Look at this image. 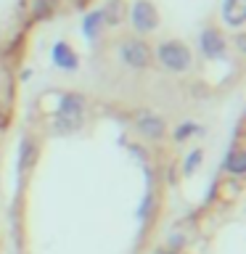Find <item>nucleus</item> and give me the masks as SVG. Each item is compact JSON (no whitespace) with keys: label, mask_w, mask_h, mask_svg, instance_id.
Instances as JSON below:
<instances>
[{"label":"nucleus","mask_w":246,"mask_h":254,"mask_svg":"<svg viewBox=\"0 0 246 254\" xmlns=\"http://www.w3.org/2000/svg\"><path fill=\"white\" fill-rule=\"evenodd\" d=\"M82 119H85V98L79 93H63L53 119V130L61 135L74 132L82 127Z\"/></svg>","instance_id":"f257e3e1"},{"label":"nucleus","mask_w":246,"mask_h":254,"mask_svg":"<svg viewBox=\"0 0 246 254\" xmlns=\"http://www.w3.org/2000/svg\"><path fill=\"white\" fill-rule=\"evenodd\" d=\"M156 61L172 74H183L193 66V53L180 40H164V43L156 45Z\"/></svg>","instance_id":"f03ea898"},{"label":"nucleus","mask_w":246,"mask_h":254,"mask_svg":"<svg viewBox=\"0 0 246 254\" xmlns=\"http://www.w3.org/2000/svg\"><path fill=\"white\" fill-rule=\"evenodd\" d=\"M130 21L135 32H140V35H148V32H154L159 27V13L151 0H135L132 8H130Z\"/></svg>","instance_id":"7ed1b4c3"},{"label":"nucleus","mask_w":246,"mask_h":254,"mask_svg":"<svg viewBox=\"0 0 246 254\" xmlns=\"http://www.w3.org/2000/svg\"><path fill=\"white\" fill-rule=\"evenodd\" d=\"M119 59L130 69H146L151 64V48L143 40H124L119 43Z\"/></svg>","instance_id":"20e7f679"},{"label":"nucleus","mask_w":246,"mask_h":254,"mask_svg":"<svg viewBox=\"0 0 246 254\" xmlns=\"http://www.w3.org/2000/svg\"><path fill=\"white\" fill-rule=\"evenodd\" d=\"M198 48H201V53L206 56V59H222L225 56V51H228V43H225V37L220 35L217 29H204L201 35H198Z\"/></svg>","instance_id":"39448f33"},{"label":"nucleus","mask_w":246,"mask_h":254,"mask_svg":"<svg viewBox=\"0 0 246 254\" xmlns=\"http://www.w3.org/2000/svg\"><path fill=\"white\" fill-rule=\"evenodd\" d=\"M51 59H53V64L59 69H63V71H74L77 69V64H79V59H77V53L71 51V45L69 43H63V40H59V43L53 45V51H51Z\"/></svg>","instance_id":"423d86ee"},{"label":"nucleus","mask_w":246,"mask_h":254,"mask_svg":"<svg viewBox=\"0 0 246 254\" xmlns=\"http://www.w3.org/2000/svg\"><path fill=\"white\" fill-rule=\"evenodd\" d=\"M222 19L228 27L241 29L246 24V0H225L222 3Z\"/></svg>","instance_id":"0eeeda50"},{"label":"nucleus","mask_w":246,"mask_h":254,"mask_svg":"<svg viewBox=\"0 0 246 254\" xmlns=\"http://www.w3.org/2000/svg\"><path fill=\"white\" fill-rule=\"evenodd\" d=\"M138 130L146 135V138L151 140H156V138H162L164 135V119L162 117H156V114H140L138 117Z\"/></svg>","instance_id":"6e6552de"},{"label":"nucleus","mask_w":246,"mask_h":254,"mask_svg":"<svg viewBox=\"0 0 246 254\" xmlns=\"http://www.w3.org/2000/svg\"><path fill=\"white\" fill-rule=\"evenodd\" d=\"M222 170L228 175H236V178H241L246 172V151L244 148H230L225 159H222Z\"/></svg>","instance_id":"1a4fd4ad"},{"label":"nucleus","mask_w":246,"mask_h":254,"mask_svg":"<svg viewBox=\"0 0 246 254\" xmlns=\"http://www.w3.org/2000/svg\"><path fill=\"white\" fill-rule=\"evenodd\" d=\"M37 143H32V138H24L21 146H19V172L27 175L32 167L37 164Z\"/></svg>","instance_id":"9d476101"},{"label":"nucleus","mask_w":246,"mask_h":254,"mask_svg":"<svg viewBox=\"0 0 246 254\" xmlns=\"http://www.w3.org/2000/svg\"><path fill=\"white\" fill-rule=\"evenodd\" d=\"M103 27H106V19H103V11H90L82 19V35L87 40H95L103 32Z\"/></svg>","instance_id":"9b49d317"},{"label":"nucleus","mask_w":246,"mask_h":254,"mask_svg":"<svg viewBox=\"0 0 246 254\" xmlns=\"http://www.w3.org/2000/svg\"><path fill=\"white\" fill-rule=\"evenodd\" d=\"M103 11V19H106V24H119L122 21V13H124V5H122V0H109V5L106 8H101Z\"/></svg>","instance_id":"f8f14e48"},{"label":"nucleus","mask_w":246,"mask_h":254,"mask_svg":"<svg viewBox=\"0 0 246 254\" xmlns=\"http://www.w3.org/2000/svg\"><path fill=\"white\" fill-rule=\"evenodd\" d=\"M201 159H204V151L201 148H193L190 154L185 156V164H183V172H185V178H190L198 167H201Z\"/></svg>","instance_id":"ddd939ff"},{"label":"nucleus","mask_w":246,"mask_h":254,"mask_svg":"<svg viewBox=\"0 0 246 254\" xmlns=\"http://www.w3.org/2000/svg\"><path fill=\"white\" fill-rule=\"evenodd\" d=\"M198 132H201V127H198L196 122H183V125H178V130H175V140H178V143L190 140Z\"/></svg>","instance_id":"4468645a"},{"label":"nucleus","mask_w":246,"mask_h":254,"mask_svg":"<svg viewBox=\"0 0 246 254\" xmlns=\"http://www.w3.org/2000/svg\"><path fill=\"white\" fill-rule=\"evenodd\" d=\"M151 204H154V196L146 193V198H143V204H140V209H138V217H146V214L151 212Z\"/></svg>","instance_id":"2eb2a0df"},{"label":"nucleus","mask_w":246,"mask_h":254,"mask_svg":"<svg viewBox=\"0 0 246 254\" xmlns=\"http://www.w3.org/2000/svg\"><path fill=\"white\" fill-rule=\"evenodd\" d=\"M162 254H178V252H162Z\"/></svg>","instance_id":"dca6fc26"}]
</instances>
